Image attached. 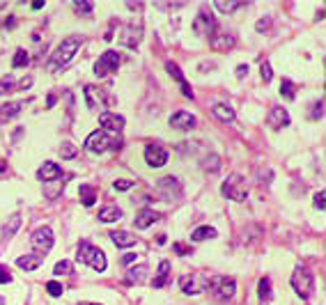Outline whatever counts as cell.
Returning a JSON list of instances; mask_svg holds the SVG:
<instances>
[{"mask_svg": "<svg viewBox=\"0 0 326 305\" xmlns=\"http://www.w3.org/2000/svg\"><path fill=\"white\" fill-rule=\"evenodd\" d=\"M80 44H83V39H80V37H67V39H62V44L56 48V53L51 55L49 69H51V71H56V69H60V67L69 65L71 58H74V55L78 53Z\"/></svg>", "mask_w": 326, "mask_h": 305, "instance_id": "1", "label": "cell"}, {"mask_svg": "<svg viewBox=\"0 0 326 305\" xmlns=\"http://www.w3.org/2000/svg\"><path fill=\"white\" fill-rule=\"evenodd\" d=\"M76 260H78L80 264L92 266L97 273H104V271H106V255H104V250H101V248H97V245H92V243H87V241H80V243H78Z\"/></svg>", "mask_w": 326, "mask_h": 305, "instance_id": "2", "label": "cell"}, {"mask_svg": "<svg viewBox=\"0 0 326 305\" xmlns=\"http://www.w3.org/2000/svg\"><path fill=\"white\" fill-rule=\"evenodd\" d=\"M290 282L301 298H310L312 291H315V275H312L306 266H296V271H294Z\"/></svg>", "mask_w": 326, "mask_h": 305, "instance_id": "3", "label": "cell"}, {"mask_svg": "<svg viewBox=\"0 0 326 305\" xmlns=\"http://www.w3.org/2000/svg\"><path fill=\"white\" fill-rule=\"evenodd\" d=\"M221 193L223 197L227 200H235V202H244L248 197V186H246V179L241 175H230L221 186Z\"/></svg>", "mask_w": 326, "mask_h": 305, "instance_id": "4", "label": "cell"}, {"mask_svg": "<svg viewBox=\"0 0 326 305\" xmlns=\"http://www.w3.org/2000/svg\"><path fill=\"white\" fill-rule=\"evenodd\" d=\"M193 32H196L198 37H214L216 19H214V14H211L207 7H202V10L198 12V16L193 19Z\"/></svg>", "mask_w": 326, "mask_h": 305, "instance_id": "5", "label": "cell"}, {"mask_svg": "<svg viewBox=\"0 0 326 305\" xmlns=\"http://www.w3.org/2000/svg\"><path fill=\"white\" fill-rule=\"evenodd\" d=\"M120 62H122V58H120L117 50H106V53L99 58V62L95 65V74L99 76V78H106V76L115 74Z\"/></svg>", "mask_w": 326, "mask_h": 305, "instance_id": "6", "label": "cell"}, {"mask_svg": "<svg viewBox=\"0 0 326 305\" xmlns=\"http://www.w3.org/2000/svg\"><path fill=\"white\" fill-rule=\"evenodd\" d=\"M30 243L35 248V255H46V252L53 248V232L51 227H37L30 236Z\"/></svg>", "mask_w": 326, "mask_h": 305, "instance_id": "7", "label": "cell"}, {"mask_svg": "<svg viewBox=\"0 0 326 305\" xmlns=\"http://www.w3.org/2000/svg\"><path fill=\"white\" fill-rule=\"evenodd\" d=\"M211 287V278L205 273H196V275H189V278H184L181 280V289H184V294H202V291H207Z\"/></svg>", "mask_w": 326, "mask_h": 305, "instance_id": "8", "label": "cell"}, {"mask_svg": "<svg viewBox=\"0 0 326 305\" xmlns=\"http://www.w3.org/2000/svg\"><path fill=\"white\" fill-rule=\"evenodd\" d=\"M156 188H159V193L166 197V200H177V197L181 195V184L177 177H163V179H159Z\"/></svg>", "mask_w": 326, "mask_h": 305, "instance_id": "9", "label": "cell"}, {"mask_svg": "<svg viewBox=\"0 0 326 305\" xmlns=\"http://www.w3.org/2000/svg\"><path fill=\"white\" fill-rule=\"evenodd\" d=\"M145 161L152 168H163L168 163V151L161 145H147L145 147Z\"/></svg>", "mask_w": 326, "mask_h": 305, "instance_id": "10", "label": "cell"}, {"mask_svg": "<svg viewBox=\"0 0 326 305\" xmlns=\"http://www.w3.org/2000/svg\"><path fill=\"white\" fill-rule=\"evenodd\" d=\"M235 289H237V282L232 280V278H227V275H223V278H218L216 280V298L218 300H230L232 296H235Z\"/></svg>", "mask_w": 326, "mask_h": 305, "instance_id": "11", "label": "cell"}, {"mask_svg": "<svg viewBox=\"0 0 326 305\" xmlns=\"http://www.w3.org/2000/svg\"><path fill=\"white\" fill-rule=\"evenodd\" d=\"M85 147L90 151H106L108 147H111V138L104 133V131H95V133L87 135V140H85Z\"/></svg>", "mask_w": 326, "mask_h": 305, "instance_id": "12", "label": "cell"}, {"mask_svg": "<svg viewBox=\"0 0 326 305\" xmlns=\"http://www.w3.org/2000/svg\"><path fill=\"white\" fill-rule=\"evenodd\" d=\"M99 122L108 133H120L124 129V117L122 115H115V113H101L99 115Z\"/></svg>", "mask_w": 326, "mask_h": 305, "instance_id": "13", "label": "cell"}, {"mask_svg": "<svg viewBox=\"0 0 326 305\" xmlns=\"http://www.w3.org/2000/svg\"><path fill=\"white\" fill-rule=\"evenodd\" d=\"M170 126L172 129H179V131H191L196 126V117L186 110H177L175 115L170 117Z\"/></svg>", "mask_w": 326, "mask_h": 305, "instance_id": "14", "label": "cell"}, {"mask_svg": "<svg viewBox=\"0 0 326 305\" xmlns=\"http://www.w3.org/2000/svg\"><path fill=\"white\" fill-rule=\"evenodd\" d=\"M60 177H62V168L56 165L53 161H46L39 170H37V179L44 181V184L46 181H56V179H60Z\"/></svg>", "mask_w": 326, "mask_h": 305, "instance_id": "15", "label": "cell"}, {"mask_svg": "<svg viewBox=\"0 0 326 305\" xmlns=\"http://www.w3.org/2000/svg\"><path fill=\"white\" fill-rule=\"evenodd\" d=\"M266 124H269L271 129H283V126H287L290 124V115H287V110L281 108V106L271 108L269 117H266Z\"/></svg>", "mask_w": 326, "mask_h": 305, "instance_id": "16", "label": "cell"}, {"mask_svg": "<svg viewBox=\"0 0 326 305\" xmlns=\"http://www.w3.org/2000/svg\"><path fill=\"white\" fill-rule=\"evenodd\" d=\"M85 101L90 110H104V94L97 85H85Z\"/></svg>", "mask_w": 326, "mask_h": 305, "instance_id": "17", "label": "cell"}, {"mask_svg": "<svg viewBox=\"0 0 326 305\" xmlns=\"http://www.w3.org/2000/svg\"><path fill=\"white\" fill-rule=\"evenodd\" d=\"M166 69H168V74L172 76V78L177 80L181 85V92H184V96H189V99H193V90H191V85L186 83V78H184V74H181V69L175 65V62H166Z\"/></svg>", "mask_w": 326, "mask_h": 305, "instance_id": "18", "label": "cell"}, {"mask_svg": "<svg viewBox=\"0 0 326 305\" xmlns=\"http://www.w3.org/2000/svg\"><path fill=\"white\" fill-rule=\"evenodd\" d=\"M235 44H237V39H235V35H232V32H221L218 37H211V48L218 50V53L230 50Z\"/></svg>", "mask_w": 326, "mask_h": 305, "instance_id": "19", "label": "cell"}, {"mask_svg": "<svg viewBox=\"0 0 326 305\" xmlns=\"http://www.w3.org/2000/svg\"><path fill=\"white\" fill-rule=\"evenodd\" d=\"M161 218V214H156L154 209H143L141 214L135 216V227H138V230H147V227L152 225V223H156V220Z\"/></svg>", "mask_w": 326, "mask_h": 305, "instance_id": "20", "label": "cell"}, {"mask_svg": "<svg viewBox=\"0 0 326 305\" xmlns=\"http://www.w3.org/2000/svg\"><path fill=\"white\" fill-rule=\"evenodd\" d=\"M168 280H170V262L163 260L159 264V271H156V278L152 280V285L156 287V289H161V287H166Z\"/></svg>", "mask_w": 326, "mask_h": 305, "instance_id": "21", "label": "cell"}, {"mask_svg": "<svg viewBox=\"0 0 326 305\" xmlns=\"http://www.w3.org/2000/svg\"><path fill=\"white\" fill-rule=\"evenodd\" d=\"M111 239H113V243H115L117 248H131V245H135V241H138L131 232H124V230L111 232Z\"/></svg>", "mask_w": 326, "mask_h": 305, "instance_id": "22", "label": "cell"}, {"mask_svg": "<svg viewBox=\"0 0 326 305\" xmlns=\"http://www.w3.org/2000/svg\"><path fill=\"white\" fill-rule=\"evenodd\" d=\"M41 262H44L41 255H23L16 260V266H19V269H25V271H35L41 266Z\"/></svg>", "mask_w": 326, "mask_h": 305, "instance_id": "23", "label": "cell"}, {"mask_svg": "<svg viewBox=\"0 0 326 305\" xmlns=\"http://www.w3.org/2000/svg\"><path fill=\"white\" fill-rule=\"evenodd\" d=\"M145 275H147V266L141 264V266H135V269L126 271L124 282H126V285H141V282L145 280Z\"/></svg>", "mask_w": 326, "mask_h": 305, "instance_id": "24", "label": "cell"}, {"mask_svg": "<svg viewBox=\"0 0 326 305\" xmlns=\"http://www.w3.org/2000/svg\"><path fill=\"white\" fill-rule=\"evenodd\" d=\"M23 110V101H12V104L0 106V120H12Z\"/></svg>", "mask_w": 326, "mask_h": 305, "instance_id": "25", "label": "cell"}, {"mask_svg": "<svg viewBox=\"0 0 326 305\" xmlns=\"http://www.w3.org/2000/svg\"><path fill=\"white\" fill-rule=\"evenodd\" d=\"M211 113H214L216 120H221V122H232L235 120V110H232V106H227V104H216Z\"/></svg>", "mask_w": 326, "mask_h": 305, "instance_id": "26", "label": "cell"}, {"mask_svg": "<svg viewBox=\"0 0 326 305\" xmlns=\"http://www.w3.org/2000/svg\"><path fill=\"white\" fill-rule=\"evenodd\" d=\"M78 197H80V202H83V207H92L97 202V190H95V186L83 184V186H80V190H78Z\"/></svg>", "mask_w": 326, "mask_h": 305, "instance_id": "27", "label": "cell"}, {"mask_svg": "<svg viewBox=\"0 0 326 305\" xmlns=\"http://www.w3.org/2000/svg\"><path fill=\"white\" fill-rule=\"evenodd\" d=\"M122 218V211L117 209V207H104V209L99 211V220L101 223H115V220Z\"/></svg>", "mask_w": 326, "mask_h": 305, "instance_id": "28", "label": "cell"}, {"mask_svg": "<svg viewBox=\"0 0 326 305\" xmlns=\"http://www.w3.org/2000/svg\"><path fill=\"white\" fill-rule=\"evenodd\" d=\"M216 227H211V225H202V227H198L196 232L191 234V239L193 241H207V239H216Z\"/></svg>", "mask_w": 326, "mask_h": 305, "instance_id": "29", "label": "cell"}, {"mask_svg": "<svg viewBox=\"0 0 326 305\" xmlns=\"http://www.w3.org/2000/svg\"><path fill=\"white\" fill-rule=\"evenodd\" d=\"M19 227H21V214H14L10 218V223L3 227V236H5V239H12V236L16 234V230H19Z\"/></svg>", "mask_w": 326, "mask_h": 305, "instance_id": "30", "label": "cell"}, {"mask_svg": "<svg viewBox=\"0 0 326 305\" xmlns=\"http://www.w3.org/2000/svg\"><path fill=\"white\" fill-rule=\"evenodd\" d=\"M25 65H30V55L25 53L23 48H19L14 53V60H12V67L14 69H21V67H25Z\"/></svg>", "mask_w": 326, "mask_h": 305, "instance_id": "31", "label": "cell"}, {"mask_svg": "<svg viewBox=\"0 0 326 305\" xmlns=\"http://www.w3.org/2000/svg\"><path fill=\"white\" fill-rule=\"evenodd\" d=\"M257 291H260V300H262V303L271 300V282H269V278H262L260 285H257Z\"/></svg>", "mask_w": 326, "mask_h": 305, "instance_id": "32", "label": "cell"}, {"mask_svg": "<svg viewBox=\"0 0 326 305\" xmlns=\"http://www.w3.org/2000/svg\"><path fill=\"white\" fill-rule=\"evenodd\" d=\"M294 92H296V87H294V83H292V80L290 78H285V80H283V83H281V94L283 96H285V99L287 101H294Z\"/></svg>", "mask_w": 326, "mask_h": 305, "instance_id": "33", "label": "cell"}, {"mask_svg": "<svg viewBox=\"0 0 326 305\" xmlns=\"http://www.w3.org/2000/svg\"><path fill=\"white\" fill-rule=\"evenodd\" d=\"M202 168H205V170H209V172L221 170V159H218V156H216V154L207 156V159L202 161Z\"/></svg>", "mask_w": 326, "mask_h": 305, "instance_id": "34", "label": "cell"}, {"mask_svg": "<svg viewBox=\"0 0 326 305\" xmlns=\"http://www.w3.org/2000/svg\"><path fill=\"white\" fill-rule=\"evenodd\" d=\"M14 76L12 74H7V76H3V78H0V94H10L12 90H14Z\"/></svg>", "mask_w": 326, "mask_h": 305, "instance_id": "35", "label": "cell"}, {"mask_svg": "<svg viewBox=\"0 0 326 305\" xmlns=\"http://www.w3.org/2000/svg\"><path fill=\"white\" fill-rule=\"evenodd\" d=\"M241 7V3H230V0H216V10L218 12H223V14H230V12H235V10H239Z\"/></svg>", "mask_w": 326, "mask_h": 305, "instance_id": "36", "label": "cell"}, {"mask_svg": "<svg viewBox=\"0 0 326 305\" xmlns=\"http://www.w3.org/2000/svg\"><path fill=\"white\" fill-rule=\"evenodd\" d=\"M74 10L78 12V14H85V16H90L92 14V10H95V5H92V3H83V0H76L74 3Z\"/></svg>", "mask_w": 326, "mask_h": 305, "instance_id": "37", "label": "cell"}, {"mask_svg": "<svg viewBox=\"0 0 326 305\" xmlns=\"http://www.w3.org/2000/svg\"><path fill=\"white\" fill-rule=\"evenodd\" d=\"M76 154H78V149H76L71 142H65V145L60 147V156H62V159H74Z\"/></svg>", "mask_w": 326, "mask_h": 305, "instance_id": "38", "label": "cell"}, {"mask_svg": "<svg viewBox=\"0 0 326 305\" xmlns=\"http://www.w3.org/2000/svg\"><path fill=\"white\" fill-rule=\"evenodd\" d=\"M46 291H49L51 296H62V285L58 280H51V282H46Z\"/></svg>", "mask_w": 326, "mask_h": 305, "instance_id": "39", "label": "cell"}, {"mask_svg": "<svg viewBox=\"0 0 326 305\" xmlns=\"http://www.w3.org/2000/svg\"><path fill=\"white\" fill-rule=\"evenodd\" d=\"M69 273H71V262H67V260L58 262L56 264V275H69Z\"/></svg>", "mask_w": 326, "mask_h": 305, "instance_id": "40", "label": "cell"}, {"mask_svg": "<svg viewBox=\"0 0 326 305\" xmlns=\"http://www.w3.org/2000/svg\"><path fill=\"white\" fill-rule=\"evenodd\" d=\"M12 282V271L5 264H0V285H10Z\"/></svg>", "mask_w": 326, "mask_h": 305, "instance_id": "41", "label": "cell"}, {"mask_svg": "<svg viewBox=\"0 0 326 305\" xmlns=\"http://www.w3.org/2000/svg\"><path fill=\"white\" fill-rule=\"evenodd\" d=\"M321 115H324V101H317L315 106H312V120H321Z\"/></svg>", "mask_w": 326, "mask_h": 305, "instance_id": "42", "label": "cell"}, {"mask_svg": "<svg viewBox=\"0 0 326 305\" xmlns=\"http://www.w3.org/2000/svg\"><path fill=\"white\" fill-rule=\"evenodd\" d=\"M260 74H262V80H264V83H269L271 76H273V74H271V65H269V62H262Z\"/></svg>", "mask_w": 326, "mask_h": 305, "instance_id": "43", "label": "cell"}, {"mask_svg": "<svg viewBox=\"0 0 326 305\" xmlns=\"http://www.w3.org/2000/svg\"><path fill=\"white\" fill-rule=\"evenodd\" d=\"M324 200H326V193H324V190H319V193H315V207H317V209H319V211H324Z\"/></svg>", "mask_w": 326, "mask_h": 305, "instance_id": "44", "label": "cell"}, {"mask_svg": "<svg viewBox=\"0 0 326 305\" xmlns=\"http://www.w3.org/2000/svg\"><path fill=\"white\" fill-rule=\"evenodd\" d=\"M131 186H133V181L131 179H117L115 181V190H129Z\"/></svg>", "mask_w": 326, "mask_h": 305, "instance_id": "45", "label": "cell"}, {"mask_svg": "<svg viewBox=\"0 0 326 305\" xmlns=\"http://www.w3.org/2000/svg\"><path fill=\"white\" fill-rule=\"evenodd\" d=\"M269 23H271V21H269V16H262V19L257 21V25H255V28H257V32L266 30V28H269Z\"/></svg>", "mask_w": 326, "mask_h": 305, "instance_id": "46", "label": "cell"}, {"mask_svg": "<svg viewBox=\"0 0 326 305\" xmlns=\"http://www.w3.org/2000/svg\"><path fill=\"white\" fill-rule=\"evenodd\" d=\"M248 74V65H239L237 67V78H244Z\"/></svg>", "mask_w": 326, "mask_h": 305, "instance_id": "47", "label": "cell"}, {"mask_svg": "<svg viewBox=\"0 0 326 305\" xmlns=\"http://www.w3.org/2000/svg\"><path fill=\"white\" fill-rule=\"evenodd\" d=\"M175 252H179V255H189L191 248H186V245H181V243H175Z\"/></svg>", "mask_w": 326, "mask_h": 305, "instance_id": "48", "label": "cell"}, {"mask_svg": "<svg viewBox=\"0 0 326 305\" xmlns=\"http://www.w3.org/2000/svg\"><path fill=\"white\" fill-rule=\"evenodd\" d=\"M131 262H135V255L133 252H126V255L122 257V264H131Z\"/></svg>", "mask_w": 326, "mask_h": 305, "instance_id": "49", "label": "cell"}, {"mask_svg": "<svg viewBox=\"0 0 326 305\" xmlns=\"http://www.w3.org/2000/svg\"><path fill=\"white\" fill-rule=\"evenodd\" d=\"M32 85V78H23V80H21V83H19V87H21V90H28V87H30Z\"/></svg>", "mask_w": 326, "mask_h": 305, "instance_id": "50", "label": "cell"}, {"mask_svg": "<svg viewBox=\"0 0 326 305\" xmlns=\"http://www.w3.org/2000/svg\"><path fill=\"white\" fill-rule=\"evenodd\" d=\"M3 25H5V28H14V25H16L14 16H10V19H7V21H5V23H3Z\"/></svg>", "mask_w": 326, "mask_h": 305, "instance_id": "51", "label": "cell"}, {"mask_svg": "<svg viewBox=\"0 0 326 305\" xmlns=\"http://www.w3.org/2000/svg\"><path fill=\"white\" fill-rule=\"evenodd\" d=\"M46 106H49V108H53V106H56V94H49V101H46Z\"/></svg>", "mask_w": 326, "mask_h": 305, "instance_id": "52", "label": "cell"}, {"mask_svg": "<svg viewBox=\"0 0 326 305\" xmlns=\"http://www.w3.org/2000/svg\"><path fill=\"white\" fill-rule=\"evenodd\" d=\"M41 7H44V3H41V0H37V3H32V10H41Z\"/></svg>", "mask_w": 326, "mask_h": 305, "instance_id": "53", "label": "cell"}, {"mask_svg": "<svg viewBox=\"0 0 326 305\" xmlns=\"http://www.w3.org/2000/svg\"><path fill=\"white\" fill-rule=\"evenodd\" d=\"M3 172H7V163H5V161H0V175H3Z\"/></svg>", "mask_w": 326, "mask_h": 305, "instance_id": "54", "label": "cell"}, {"mask_svg": "<svg viewBox=\"0 0 326 305\" xmlns=\"http://www.w3.org/2000/svg\"><path fill=\"white\" fill-rule=\"evenodd\" d=\"M78 305H99V303H78Z\"/></svg>", "mask_w": 326, "mask_h": 305, "instance_id": "55", "label": "cell"}, {"mask_svg": "<svg viewBox=\"0 0 326 305\" xmlns=\"http://www.w3.org/2000/svg\"><path fill=\"white\" fill-rule=\"evenodd\" d=\"M0 305H5V298H3V296H0Z\"/></svg>", "mask_w": 326, "mask_h": 305, "instance_id": "56", "label": "cell"}]
</instances>
